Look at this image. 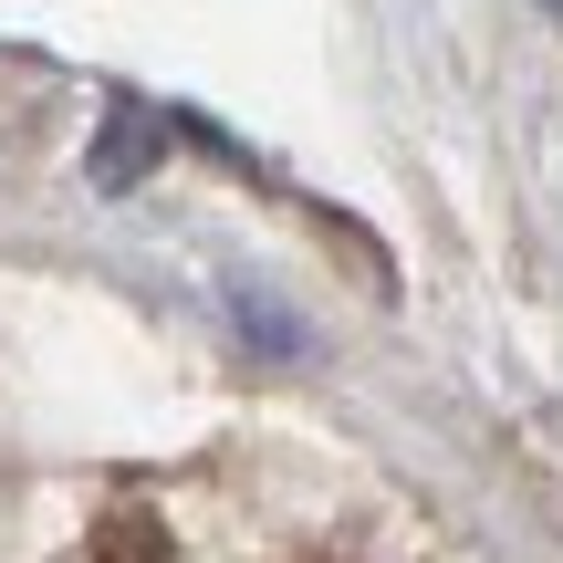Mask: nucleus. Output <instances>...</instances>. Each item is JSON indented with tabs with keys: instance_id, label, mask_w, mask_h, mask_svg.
<instances>
[{
	"instance_id": "1",
	"label": "nucleus",
	"mask_w": 563,
	"mask_h": 563,
	"mask_svg": "<svg viewBox=\"0 0 563 563\" xmlns=\"http://www.w3.org/2000/svg\"><path fill=\"white\" fill-rule=\"evenodd\" d=\"M84 563H178V543H167V522H157V511H136V501H125V511H104V522H95Z\"/></svg>"
}]
</instances>
